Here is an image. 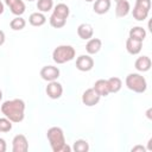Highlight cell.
Returning a JSON list of instances; mask_svg holds the SVG:
<instances>
[{
	"label": "cell",
	"mask_w": 152,
	"mask_h": 152,
	"mask_svg": "<svg viewBox=\"0 0 152 152\" xmlns=\"http://www.w3.org/2000/svg\"><path fill=\"white\" fill-rule=\"evenodd\" d=\"M1 112L12 122H20L25 116V102L20 99L5 101L1 104Z\"/></svg>",
	"instance_id": "obj_1"
},
{
	"label": "cell",
	"mask_w": 152,
	"mask_h": 152,
	"mask_svg": "<svg viewBox=\"0 0 152 152\" xmlns=\"http://www.w3.org/2000/svg\"><path fill=\"white\" fill-rule=\"evenodd\" d=\"M46 137H48V140L50 142L51 150L53 152H69V151H71V148L65 142L64 133H63V129L61 127L53 126V127L49 128Z\"/></svg>",
	"instance_id": "obj_2"
},
{
	"label": "cell",
	"mask_w": 152,
	"mask_h": 152,
	"mask_svg": "<svg viewBox=\"0 0 152 152\" xmlns=\"http://www.w3.org/2000/svg\"><path fill=\"white\" fill-rule=\"evenodd\" d=\"M75 57V49L70 45H59L52 52V59L57 64L66 63Z\"/></svg>",
	"instance_id": "obj_3"
},
{
	"label": "cell",
	"mask_w": 152,
	"mask_h": 152,
	"mask_svg": "<svg viewBox=\"0 0 152 152\" xmlns=\"http://www.w3.org/2000/svg\"><path fill=\"white\" fill-rule=\"evenodd\" d=\"M126 86L134 93H144L147 88V83L144 76L139 74H129L126 77Z\"/></svg>",
	"instance_id": "obj_4"
},
{
	"label": "cell",
	"mask_w": 152,
	"mask_h": 152,
	"mask_svg": "<svg viewBox=\"0 0 152 152\" xmlns=\"http://www.w3.org/2000/svg\"><path fill=\"white\" fill-rule=\"evenodd\" d=\"M100 97L101 96L95 91L94 88H89V89H87L83 93V95H82V102H83V104H86L88 107H91V106H95V104L99 103Z\"/></svg>",
	"instance_id": "obj_5"
},
{
	"label": "cell",
	"mask_w": 152,
	"mask_h": 152,
	"mask_svg": "<svg viewBox=\"0 0 152 152\" xmlns=\"http://www.w3.org/2000/svg\"><path fill=\"white\" fill-rule=\"evenodd\" d=\"M28 150V142L24 134H18L12 140V151L13 152H26Z\"/></svg>",
	"instance_id": "obj_6"
},
{
	"label": "cell",
	"mask_w": 152,
	"mask_h": 152,
	"mask_svg": "<svg viewBox=\"0 0 152 152\" xmlns=\"http://www.w3.org/2000/svg\"><path fill=\"white\" fill-rule=\"evenodd\" d=\"M40 76H42L43 80H45L48 82L56 81L59 76V69L57 66H53V65L43 66L42 70H40Z\"/></svg>",
	"instance_id": "obj_7"
},
{
	"label": "cell",
	"mask_w": 152,
	"mask_h": 152,
	"mask_svg": "<svg viewBox=\"0 0 152 152\" xmlns=\"http://www.w3.org/2000/svg\"><path fill=\"white\" fill-rule=\"evenodd\" d=\"M94 66V59L89 55H81L76 59V68L81 71H89Z\"/></svg>",
	"instance_id": "obj_8"
},
{
	"label": "cell",
	"mask_w": 152,
	"mask_h": 152,
	"mask_svg": "<svg viewBox=\"0 0 152 152\" xmlns=\"http://www.w3.org/2000/svg\"><path fill=\"white\" fill-rule=\"evenodd\" d=\"M46 94H48V96L50 99H53V100L59 99L62 96V94H63V87H62V84L58 83V82H56V81H51L48 84V87H46Z\"/></svg>",
	"instance_id": "obj_9"
},
{
	"label": "cell",
	"mask_w": 152,
	"mask_h": 152,
	"mask_svg": "<svg viewBox=\"0 0 152 152\" xmlns=\"http://www.w3.org/2000/svg\"><path fill=\"white\" fill-rule=\"evenodd\" d=\"M5 4L10 7L14 15H21L25 12V4L23 0H5Z\"/></svg>",
	"instance_id": "obj_10"
},
{
	"label": "cell",
	"mask_w": 152,
	"mask_h": 152,
	"mask_svg": "<svg viewBox=\"0 0 152 152\" xmlns=\"http://www.w3.org/2000/svg\"><path fill=\"white\" fill-rule=\"evenodd\" d=\"M141 46H142V42L137 40V39H133L131 37L126 42V50L131 55H138L141 51Z\"/></svg>",
	"instance_id": "obj_11"
},
{
	"label": "cell",
	"mask_w": 152,
	"mask_h": 152,
	"mask_svg": "<svg viewBox=\"0 0 152 152\" xmlns=\"http://www.w3.org/2000/svg\"><path fill=\"white\" fill-rule=\"evenodd\" d=\"M129 10H131V6L127 0H119L115 7V14L119 18H124L129 13Z\"/></svg>",
	"instance_id": "obj_12"
},
{
	"label": "cell",
	"mask_w": 152,
	"mask_h": 152,
	"mask_svg": "<svg viewBox=\"0 0 152 152\" xmlns=\"http://www.w3.org/2000/svg\"><path fill=\"white\" fill-rule=\"evenodd\" d=\"M69 13H70L69 7L65 4H57L51 15L59 18V19H63V20H66V18L69 17Z\"/></svg>",
	"instance_id": "obj_13"
},
{
	"label": "cell",
	"mask_w": 152,
	"mask_h": 152,
	"mask_svg": "<svg viewBox=\"0 0 152 152\" xmlns=\"http://www.w3.org/2000/svg\"><path fill=\"white\" fill-rule=\"evenodd\" d=\"M93 33H94V30L91 27V25L89 24H81L78 27H77V34L80 38L82 39H90L93 37Z\"/></svg>",
	"instance_id": "obj_14"
},
{
	"label": "cell",
	"mask_w": 152,
	"mask_h": 152,
	"mask_svg": "<svg viewBox=\"0 0 152 152\" xmlns=\"http://www.w3.org/2000/svg\"><path fill=\"white\" fill-rule=\"evenodd\" d=\"M101 46H102L101 39H99V38H91V39L88 40V43L86 45V50H87V52L89 55H94V53H97L100 51Z\"/></svg>",
	"instance_id": "obj_15"
},
{
	"label": "cell",
	"mask_w": 152,
	"mask_h": 152,
	"mask_svg": "<svg viewBox=\"0 0 152 152\" xmlns=\"http://www.w3.org/2000/svg\"><path fill=\"white\" fill-rule=\"evenodd\" d=\"M94 12L97 14H104L110 8V0H95L94 4Z\"/></svg>",
	"instance_id": "obj_16"
},
{
	"label": "cell",
	"mask_w": 152,
	"mask_h": 152,
	"mask_svg": "<svg viewBox=\"0 0 152 152\" xmlns=\"http://www.w3.org/2000/svg\"><path fill=\"white\" fill-rule=\"evenodd\" d=\"M134 66H135V69H137L138 71H142V72L150 70V68H151V59H150V57H147V56H141V57H139V58L135 61Z\"/></svg>",
	"instance_id": "obj_17"
},
{
	"label": "cell",
	"mask_w": 152,
	"mask_h": 152,
	"mask_svg": "<svg viewBox=\"0 0 152 152\" xmlns=\"http://www.w3.org/2000/svg\"><path fill=\"white\" fill-rule=\"evenodd\" d=\"M95 91L100 95V96H107L109 94V88H108V83H107V80H97L95 83H94V87Z\"/></svg>",
	"instance_id": "obj_18"
},
{
	"label": "cell",
	"mask_w": 152,
	"mask_h": 152,
	"mask_svg": "<svg viewBox=\"0 0 152 152\" xmlns=\"http://www.w3.org/2000/svg\"><path fill=\"white\" fill-rule=\"evenodd\" d=\"M28 21H30V24H31L32 26H42V25L45 24L46 18H45V15H44L43 13H40V12H34V13H32V14L30 15Z\"/></svg>",
	"instance_id": "obj_19"
},
{
	"label": "cell",
	"mask_w": 152,
	"mask_h": 152,
	"mask_svg": "<svg viewBox=\"0 0 152 152\" xmlns=\"http://www.w3.org/2000/svg\"><path fill=\"white\" fill-rule=\"evenodd\" d=\"M129 37L133 38V39L142 42L145 39V37H146V31L141 26H134V27H132L129 30Z\"/></svg>",
	"instance_id": "obj_20"
},
{
	"label": "cell",
	"mask_w": 152,
	"mask_h": 152,
	"mask_svg": "<svg viewBox=\"0 0 152 152\" xmlns=\"http://www.w3.org/2000/svg\"><path fill=\"white\" fill-rule=\"evenodd\" d=\"M148 12H150L148 10H146V8H144L142 6L135 4V6H134V8H133V17H134V19L141 21V20H145V19L147 18Z\"/></svg>",
	"instance_id": "obj_21"
},
{
	"label": "cell",
	"mask_w": 152,
	"mask_h": 152,
	"mask_svg": "<svg viewBox=\"0 0 152 152\" xmlns=\"http://www.w3.org/2000/svg\"><path fill=\"white\" fill-rule=\"evenodd\" d=\"M107 83H108L109 93H118L122 87V82L119 77H110L107 80Z\"/></svg>",
	"instance_id": "obj_22"
},
{
	"label": "cell",
	"mask_w": 152,
	"mask_h": 152,
	"mask_svg": "<svg viewBox=\"0 0 152 152\" xmlns=\"http://www.w3.org/2000/svg\"><path fill=\"white\" fill-rule=\"evenodd\" d=\"M25 25H26V21H25V19H24V18H21L20 15H19V17H15V18H14V19H12V20H11V23H10L11 28H12V30H14V31L23 30V28L25 27Z\"/></svg>",
	"instance_id": "obj_23"
},
{
	"label": "cell",
	"mask_w": 152,
	"mask_h": 152,
	"mask_svg": "<svg viewBox=\"0 0 152 152\" xmlns=\"http://www.w3.org/2000/svg\"><path fill=\"white\" fill-rule=\"evenodd\" d=\"M72 150L75 152H87L89 150V144L87 142V140H83V139H78L74 142V146H72Z\"/></svg>",
	"instance_id": "obj_24"
},
{
	"label": "cell",
	"mask_w": 152,
	"mask_h": 152,
	"mask_svg": "<svg viewBox=\"0 0 152 152\" xmlns=\"http://www.w3.org/2000/svg\"><path fill=\"white\" fill-rule=\"evenodd\" d=\"M53 6L52 0H38L37 1V8L40 12H49Z\"/></svg>",
	"instance_id": "obj_25"
},
{
	"label": "cell",
	"mask_w": 152,
	"mask_h": 152,
	"mask_svg": "<svg viewBox=\"0 0 152 152\" xmlns=\"http://www.w3.org/2000/svg\"><path fill=\"white\" fill-rule=\"evenodd\" d=\"M12 129V121L10 119L0 118V132H8Z\"/></svg>",
	"instance_id": "obj_26"
},
{
	"label": "cell",
	"mask_w": 152,
	"mask_h": 152,
	"mask_svg": "<svg viewBox=\"0 0 152 152\" xmlns=\"http://www.w3.org/2000/svg\"><path fill=\"white\" fill-rule=\"evenodd\" d=\"M65 23H66V20L56 18V17H53V15L50 17V25H51L52 27H55V28H61V27H63V26L65 25Z\"/></svg>",
	"instance_id": "obj_27"
},
{
	"label": "cell",
	"mask_w": 152,
	"mask_h": 152,
	"mask_svg": "<svg viewBox=\"0 0 152 152\" xmlns=\"http://www.w3.org/2000/svg\"><path fill=\"white\" fill-rule=\"evenodd\" d=\"M135 4L142 6L144 8L148 10V11H150V8H151V0H135Z\"/></svg>",
	"instance_id": "obj_28"
},
{
	"label": "cell",
	"mask_w": 152,
	"mask_h": 152,
	"mask_svg": "<svg viewBox=\"0 0 152 152\" xmlns=\"http://www.w3.org/2000/svg\"><path fill=\"white\" fill-rule=\"evenodd\" d=\"M6 148H7V146H6V141H5V139L0 138V152H5Z\"/></svg>",
	"instance_id": "obj_29"
},
{
	"label": "cell",
	"mask_w": 152,
	"mask_h": 152,
	"mask_svg": "<svg viewBox=\"0 0 152 152\" xmlns=\"http://www.w3.org/2000/svg\"><path fill=\"white\" fill-rule=\"evenodd\" d=\"M4 43H5V33L4 31L0 30V45H2Z\"/></svg>",
	"instance_id": "obj_30"
},
{
	"label": "cell",
	"mask_w": 152,
	"mask_h": 152,
	"mask_svg": "<svg viewBox=\"0 0 152 152\" xmlns=\"http://www.w3.org/2000/svg\"><path fill=\"white\" fill-rule=\"evenodd\" d=\"M135 151H142V152H144V151H145V147H142V146H140V145H139V146H135V147L132 148V152H135Z\"/></svg>",
	"instance_id": "obj_31"
},
{
	"label": "cell",
	"mask_w": 152,
	"mask_h": 152,
	"mask_svg": "<svg viewBox=\"0 0 152 152\" xmlns=\"http://www.w3.org/2000/svg\"><path fill=\"white\" fill-rule=\"evenodd\" d=\"M4 13V4L0 1V14H2Z\"/></svg>",
	"instance_id": "obj_32"
},
{
	"label": "cell",
	"mask_w": 152,
	"mask_h": 152,
	"mask_svg": "<svg viewBox=\"0 0 152 152\" xmlns=\"http://www.w3.org/2000/svg\"><path fill=\"white\" fill-rule=\"evenodd\" d=\"M147 116L151 119V109H148V110H147Z\"/></svg>",
	"instance_id": "obj_33"
},
{
	"label": "cell",
	"mask_w": 152,
	"mask_h": 152,
	"mask_svg": "<svg viewBox=\"0 0 152 152\" xmlns=\"http://www.w3.org/2000/svg\"><path fill=\"white\" fill-rule=\"evenodd\" d=\"M1 99H2V91L0 90V100H1Z\"/></svg>",
	"instance_id": "obj_34"
},
{
	"label": "cell",
	"mask_w": 152,
	"mask_h": 152,
	"mask_svg": "<svg viewBox=\"0 0 152 152\" xmlns=\"http://www.w3.org/2000/svg\"><path fill=\"white\" fill-rule=\"evenodd\" d=\"M86 1H88V2H90V1H93V0H86Z\"/></svg>",
	"instance_id": "obj_35"
},
{
	"label": "cell",
	"mask_w": 152,
	"mask_h": 152,
	"mask_svg": "<svg viewBox=\"0 0 152 152\" xmlns=\"http://www.w3.org/2000/svg\"><path fill=\"white\" fill-rule=\"evenodd\" d=\"M114 1H116V2H118V1H119V0H114Z\"/></svg>",
	"instance_id": "obj_36"
},
{
	"label": "cell",
	"mask_w": 152,
	"mask_h": 152,
	"mask_svg": "<svg viewBox=\"0 0 152 152\" xmlns=\"http://www.w3.org/2000/svg\"><path fill=\"white\" fill-rule=\"evenodd\" d=\"M28 1H33V0H28Z\"/></svg>",
	"instance_id": "obj_37"
}]
</instances>
